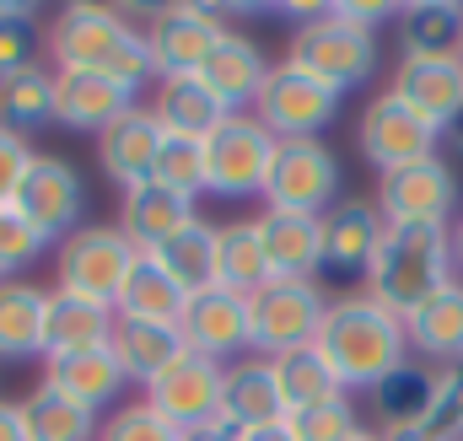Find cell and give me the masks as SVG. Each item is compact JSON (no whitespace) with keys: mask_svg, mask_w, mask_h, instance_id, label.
Here are the masks:
<instances>
[{"mask_svg":"<svg viewBox=\"0 0 463 441\" xmlns=\"http://www.w3.org/2000/svg\"><path fill=\"white\" fill-rule=\"evenodd\" d=\"M313 344H318V355L329 361V371L340 377L345 393H372L388 371H399L410 361L404 318L388 313L383 302H372L366 291L335 296Z\"/></svg>","mask_w":463,"mask_h":441,"instance_id":"1","label":"cell"},{"mask_svg":"<svg viewBox=\"0 0 463 441\" xmlns=\"http://www.w3.org/2000/svg\"><path fill=\"white\" fill-rule=\"evenodd\" d=\"M54 70H87V76H109L118 87L140 92L146 81H156L151 70V49H146V27H135L114 5H65L49 33H43Z\"/></svg>","mask_w":463,"mask_h":441,"instance_id":"2","label":"cell"},{"mask_svg":"<svg viewBox=\"0 0 463 441\" xmlns=\"http://www.w3.org/2000/svg\"><path fill=\"white\" fill-rule=\"evenodd\" d=\"M458 280L453 269V226H383V242L366 269V296L388 313H415L431 291Z\"/></svg>","mask_w":463,"mask_h":441,"instance_id":"3","label":"cell"},{"mask_svg":"<svg viewBox=\"0 0 463 441\" xmlns=\"http://www.w3.org/2000/svg\"><path fill=\"white\" fill-rule=\"evenodd\" d=\"M286 65L307 70L313 81H324V87H335L345 98L350 87H366L372 70H377V33L355 27L335 5H324L313 16H302V27L291 33Z\"/></svg>","mask_w":463,"mask_h":441,"instance_id":"4","label":"cell"},{"mask_svg":"<svg viewBox=\"0 0 463 441\" xmlns=\"http://www.w3.org/2000/svg\"><path fill=\"white\" fill-rule=\"evenodd\" d=\"M135 264H140V248L118 226H76L54 253V291L118 307Z\"/></svg>","mask_w":463,"mask_h":441,"instance_id":"5","label":"cell"},{"mask_svg":"<svg viewBox=\"0 0 463 441\" xmlns=\"http://www.w3.org/2000/svg\"><path fill=\"white\" fill-rule=\"evenodd\" d=\"M335 296H324L318 280H269L248 296V355H286V350H307L324 313Z\"/></svg>","mask_w":463,"mask_h":441,"instance_id":"6","label":"cell"},{"mask_svg":"<svg viewBox=\"0 0 463 441\" xmlns=\"http://www.w3.org/2000/svg\"><path fill=\"white\" fill-rule=\"evenodd\" d=\"M259 200H264V211L329 216L340 205V156L324 140H280Z\"/></svg>","mask_w":463,"mask_h":441,"instance_id":"7","label":"cell"},{"mask_svg":"<svg viewBox=\"0 0 463 441\" xmlns=\"http://www.w3.org/2000/svg\"><path fill=\"white\" fill-rule=\"evenodd\" d=\"M340 92L335 87H324V81H313L307 70H297V65H269V76H264V87H259V98H253V118L275 135V140H318L335 118H340Z\"/></svg>","mask_w":463,"mask_h":441,"instance_id":"8","label":"cell"},{"mask_svg":"<svg viewBox=\"0 0 463 441\" xmlns=\"http://www.w3.org/2000/svg\"><path fill=\"white\" fill-rule=\"evenodd\" d=\"M275 145H280V140H275L253 113H232L227 124L205 140V194H222V200L264 194Z\"/></svg>","mask_w":463,"mask_h":441,"instance_id":"9","label":"cell"},{"mask_svg":"<svg viewBox=\"0 0 463 441\" xmlns=\"http://www.w3.org/2000/svg\"><path fill=\"white\" fill-rule=\"evenodd\" d=\"M372 205L383 211L388 226H453L458 211V173L442 156L377 173V194Z\"/></svg>","mask_w":463,"mask_h":441,"instance_id":"10","label":"cell"},{"mask_svg":"<svg viewBox=\"0 0 463 441\" xmlns=\"http://www.w3.org/2000/svg\"><path fill=\"white\" fill-rule=\"evenodd\" d=\"M11 205H16V216L27 220L43 242H54V237L65 242V237L81 226V216H87V189H81V173H76L65 156L33 151V162H27V173H22Z\"/></svg>","mask_w":463,"mask_h":441,"instance_id":"11","label":"cell"},{"mask_svg":"<svg viewBox=\"0 0 463 441\" xmlns=\"http://www.w3.org/2000/svg\"><path fill=\"white\" fill-rule=\"evenodd\" d=\"M355 145H361V156H366L377 173H393V167H410V162L437 156L442 129L426 124L404 98L377 92V98L366 103V113H361V124H355Z\"/></svg>","mask_w":463,"mask_h":441,"instance_id":"12","label":"cell"},{"mask_svg":"<svg viewBox=\"0 0 463 441\" xmlns=\"http://www.w3.org/2000/svg\"><path fill=\"white\" fill-rule=\"evenodd\" d=\"M227 38V22L211 5H162L146 22V49H151V70L156 81L173 76H200L211 49Z\"/></svg>","mask_w":463,"mask_h":441,"instance_id":"13","label":"cell"},{"mask_svg":"<svg viewBox=\"0 0 463 441\" xmlns=\"http://www.w3.org/2000/svg\"><path fill=\"white\" fill-rule=\"evenodd\" d=\"M222 377L227 366L222 361H205V355H184L178 366H167L151 388H146V404L178 426V431H200V426H216L222 420Z\"/></svg>","mask_w":463,"mask_h":441,"instance_id":"14","label":"cell"},{"mask_svg":"<svg viewBox=\"0 0 463 441\" xmlns=\"http://www.w3.org/2000/svg\"><path fill=\"white\" fill-rule=\"evenodd\" d=\"M383 211L372 200H340L329 216H324V264H318V280H335V286H366V269H372V253L383 242Z\"/></svg>","mask_w":463,"mask_h":441,"instance_id":"15","label":"cell"},{"mask_svg":"<svg viewBox=\"0 0 463 441\" xmlns=\"http://www.w3.org/2000/svg\"><path fill=\"white\" fill-rule=\"evenodd\" d=\"M178 333L194 355L232 366L237 355H248V296H237L227 286H205L184 302Z\"/></svg>","mask_w":463,"mask_h":441,"instance_id":"16","label":"cell"},{"mask_svg":"<svg viewBox=\"0 0 463 441\" xmlns=\"http://www.w3.org/2000/svg\"><path fill=\"white\" fill-rule=\"evenodd\" d=\"M388 92L404 98L426 124H437V129L448 135L463 118V60L458 54H437V60H426V54H399Z\"/></svg>","mask_w":463,"mask_h":441,"instance_id":"17","label":"cell"},{"mask_svg":"<svg viewBox=\"0 0 463 441\" xmlns=\"http://www.w3.org/2000/svg\"><path fill=\"white\" fill-rule=\"evenodd\" d=\"M286 420V399L275 382V361L269 355H237L222 377V426L227 431H259V426H280Z\"/></svg>","mask_w":463,"mask_h":441,"instance_id":"18","label":"cell"},{"mask_svg":"<svg viewBox=\"0 0 463 441\" xmlns=\"http://www.w3.org/2000/svg\"><path fill=\"white\" fill-rule=\"evenodd\" d=\"M200 220L194 211V200L189 194H173V189H162V183H135V189H124L118 194V231L140 248V253H156L162 242H173L178 231H189Z\"/></svg>","mask_w":463,"mask_h":441,"instance_id":"19","label":"cell"},{"mask_svg":"<svg viewBox=\"0 0 463 441\" xmlns=\"http://www.w3.org/2000/svg\"><path fill=\"white\" fill-rule=\"evenodd\" d=\"M135 108V92L118 87L109 76H87V70H54V124L76 129V135H103L114 118Z\"/></svg>","mask_w":463,"mask_h":441,"instance_id":"20","label":"cell"},{"mask_svg":"<svg viewBox=\"0 0 463 441\" xmlns=\"http://www.w3.org/2000/svg\"><path fill=\"white\" fill-rule=\"evenodd\" d=\"M259 242L269 258L275 280H318L324 264V216H297V211H259Z\"/></svg>","mask_w":463,"mask_h":441,"instance_id":"21","label":"cell"},{"mask_svg":"<svg viewBox=\"0 0 463 441\" xmlns=\"http://www.w3.org/2000/svg\"><path fill=\"white\" fill-rule=\"evenodd\" d=\"M162 140H167V135H162L156 113L135 103L124 118H114V124L98 135V167L114 178L118 194H124V189H135V183H146V178H151Z\"/></svg>","mask_w":463,"mask_h":441,"instance_id":"22","label":"cell"},{"mask_svg":"<svg viewBox=\"0 0 463 441\" xmlns=\"http://www.w3.org/2000/svg\"><path fill=\"white\" fill-rule=\"evenodd\" d=\"M431 399H437V366H426V361L410 355L399 371H388V377L372 388L377 431H383L388 441L426 431V420H431Z\"/></svg>","mask_w":463,"mask_h":441,"instance_id":"23","label":"cell"},{"mask_svg":"<svg viewBox=\"0 0 463 441\" xmlns=\"http://www.w3.org/2000/svg\"><path fill=\"white\" fill-rule=\"evenodd\" d=\"M124 366H118V355L109 344H92V350H76V355H49L43 361V388H54V393H65V399H76V404H87L92 415L98 409H109L118 393H124Z\"/></svg>","mask_w":463,"mask_h":441,"instance_id":"24","label":"cell"},{"mask_svg":"<svg viewBox=\"0 0 463 441\" xmlns=\"http://www.w3.org/2000/svg\"><path fill=\"white\" fill-rule=\"evenodd\" d=\"M151 113L162 124V135L173 140H211L222 124L232 118V108L200 81V76H173V81H156V98H151Z\"/></svg>","mask_w":463,"mask_h":441,"instance_id":"25","label":"cell"},{"mask_svg":"<svg viewBox=\"0 0 463 441\" xmlns=\"http://www.w3.org/2000/svg\"><path fill=\"white\" fill-rule=\"evenodd\" d=\"M404 339H410V355L426 361V366L458 361L463 355V280H448L415 313H404Z\"/></svg>","mask_w":463,"mask_h":441,"instance_id":"26","label":"cell"},{"mask_svg":"<svg viewBox=\"0 0 463 441\" xmlns=\"http://www.w3.org/2000/svg\"><path fill=\"white\" fill-rule=\"evenodd\" d=\"M109 350L118 355L124 377L140 382V388H151L167 366H178V361L189 355V344H184L178 324H146V318H114V339H109Z\"/></svg>","mask_w":463,"mask_h":441,"instance_id":"27","label":"cell"},{"mask_svg":"<svg viewBox=\"0 0 463 441\" xmlns=\"http://www.w3.org/2000/svg\"><path fill=\"white\" fill-rule=\"evenodd\" d=\"M264 76H269V60H264V49L248 38V33H232L211 49V60H205V70H200V81L227 103L232 113L253 108V98H259V87H264Z\"/></svg>","mask_w":463,"mask_h":441,"instance_id":"28","label":"cell"},{"mask_svg":"<svg viewBox=\"0 0 463 441\" xmlns=\"http://www.w3.org/2000/svg\"><path fill=\"white\" fill-rule=\"evenodd\" d=\"M114 307L103 302H87V296H71V291H49V313H43V361L49 355H76V350H92V344H109L114 339Z\"/></svg>","mask_w":463,"mask_h":441,"instance_id":"29","label":"cell"},{"mask_svg":"<svg viewBox=\"0 0 463 441\" xmlns=\"http://www.w3.org/2000/svg\"><path fill=\"white\" fill-rule=\"evenodd\" d=\"M43 313L49 291L33 280H0V361H27L43 355Z\"/></svg>","mask_w":463,"mask_h":441,"instance_id":"30","label":"cell"},{"mask_svg":"<svg viewBox=\"0 0 463 441\" xmlns=\"http://www.w3.org/2000/svg\"><path fill=\"white\" fill-rule=\"evenodd\" d=\"M269 258H264V242H259V226L253 220H227L216 226V286H227L237 296H253L259 286H269Z\"/></svg>","mask_w":463,"mask_h":441,"instance_id":"31","label":"cell"},{"mask_svg":"<svg viewBox=\"0 0 463 441\" xmlns=\"http://www.w3.org/2000/svg\"><path fill=\"white\" fill-rule=\"evenodd\" d=\"M22 426H27V441H98V431H103V420L87 404H76L43 382L22 399Z\"/></svg>","mask_w":463,"mask_h":441,"instance_id":"32","label":"cell"},{"mask_svg":"<svg viewBox=\"0 0 463 441\" xmlns=\"http://www.w3.org/2000/svg\"><path fill=\"white\" fill-rule=\"evenodd\" d=\"M184 302H189V291L156 258L140 253V264H135V275H129V286H124L114 313L118 318H146V324H178L184 318Z\"/></svg>","mask_w":463,"mask_h":441,"instance_id":"33","label":"cell"},{"mask_svg":"<svg viewBox=\"0 0 463 441\" xmlns=\"http://www.w3.org/2000/svg\"><path fill=\"white\" fill-rule=\"evenodd\" d=\"M399 43L404 54H458L463 43V5L458 0H420V5H404L399 11Z\"/></svg>","mask_w":463,"mask_h":441,"instance_id":"34","label":"cell"},{"mask_svg":"<svg viewBox=\"0 0 463 441\" xmlns=\"http://www.w3.org/2000/svg\"><path fill=\"white\" fill-rule=\"evenodd\" d=\"M275 382H280L286 415H297V409H313V404H329V399H345V388H340V377L329 371V361L318 355V344L275 355Z\"/></svg>","mask_w":463,"mask_h":441,"instance_id":"35","label":"cell"},{"mask_svg":"<svg viewBox=\"0 0 463 441\" xmlns=\"http://www.w3.org/2000/svg\"><path fill=\"white\" fill-rule=\"evenodd\" d=\"M43 124H54V70L33 65L11 81H0V129L11 135H38Z\"/></svg>","mask_w":463,"mask_h":441,"instance_id":"36","label":"cell"},{"mask_svg":"<svg viewBox=\"0 0 463 441\" xmlns=\"http://www.w3.org/2000/svg\"><path fill=\"white\" fill-rule=\"evenodd\" d=\"M146 258H156V264L194 296V291L216 286V226H211V220H194L189 231H178L173 242H162V248L146 253Z\"/></svg>","mask_w":463,"mask_h":441,"instance_id":"37","label":"cell"},{"mask_svg":"<svg viewBox=\"0 0 463 441\" xmlns=\"http://www.w3.org/2000/svg\"><path fill=\"white\" fill-rule=\"evenodd\" d=\"M38 65V16L27 0H0V81Z\"/></svg>","mask_w":463,"mask_h":441,"instance_id":"38","label":"cell"},{"mask_svg":"<svg viewBox=\"0 0 463 441\" xmlns=\"http://www.w3.org/2000/svg\"><path fill=\"white\" fill-rule=\"evenodd\" d=\"M151 183H162V189H173V194H189V200H200L205 194V145L200 140H162V151H156V167H151Z\"/></svg>","mask_w":463,"mask_h":441,"instance_id":"39","label":"cell"},{"mask_svg":"<svg viewBox=\"0 0 463 441\" xmlns=\"http://www.w3.org/2000/svg\"><path fill=\"white\" fill-rule=\"evenodd\" d=\"M286 431L297 441H350L361 431V415H355V404H350V393H345V399H329V404L286 415Z\"/></svg>","mask_w":463,"mask_h":441,"instance_id":"40","label":"cell"},{"mask_svg":"<svg viewBox=\"0 0 463 441\" xmlns=\"http://www.w3.org/2000/svg\"><path fill=\"white\" fill-rule=\"evenodd\" d=\"M420 436L431 441H463V355L437 366V399H431V420Z\"/></svg>","mask_w":463,"mask_h":441,"instance_id":"41","label":"cell"},{"mask_svg":"<svg viewBox=\"0 0 463 441\" xmlns=\"http://www.w3.org/2000/svg\"><path fill=\"white\" fill-rule=\"evenodd\" d=\"M98 441H184V431H178V426H167V420H162V415L140 399V404H124V409H114V415L103 420Z\"/></svg>","mask_w":463,"mask_h":441,"instance_id":"42","label":"cell"},{"mask_svg":"<svg viewBox=\"0 0 463 441\" xmlns=\"http://www.w3.org/2000/svg\"><path fill=\"white\" fill-rule=\"evenodd\" d=\"M43 248H49V242L16 216V205H0V275H5V280H11L22 264H33Z\"/></svg>","mask_w":463,"mask_h":441,"instance_id":"43","label":"cell"},{"mask_svg":"<svg viewBox=\"0 0 463 441\" xmlns=\"http://www.w3.org/2000/svg\"><path fill=\"white\" fill-rule=\"evenodd\" d=\"M27 162H33V145H27L22 135L0 129V205H11V194H16V183H22V173H27Z\"/></svg>","mask_w":463,"mask_h":441,"instance_id":"44","label":"cell"},{"mask_svg":"<svg viewBox=\"0 0 463 441\" xmlns=\"http://www.w3.org/2000/svg\"><path fill=\"white\" fill-rule=\"evenodd\" d=\"M0 441H27V426H22V404L0 399Z\"/></svg>","mask_w":463,"mask_h":441,"instance_id":"45","label":"cell"},{"mask_svg":"<svg viewBox=\"0 0 463 441\" xmlns=\"http://www.w3.org/2000/svg\"><path fill=\"white\" fill-rule=\"evenodd\" d=\"M237 441H297L286 431V420L280 426H259V431H237Z\"/></svg>","mask_w":463,"mask_h":441,"instance_id":"46","label":"cell"},{"mask_svg":"<svg viewBox=\"0 0 463 441\" xmlns=\"http://www.w3.org/2000/svg\"><path fill=\"white\" fill-rule=\"evenodd\" d=\"M184 441H237V431H227V426L216 420V426H200V431H184Z\"/></svg>","mask_w":463,"mask_h":441,"instance_id":"47","label":"cell"},{"mask_svg":"<svg viewBox=\"0 0 463 441\" xmlns=\"http://www.w3.org/2000/svg\"><path fill=\"white\" fill-rule=\"evenodd\" d=\"M453 269H458V280H463V216L453 220Z\"/></svg>","mask_w":463,"mask_h":441,"instance_id":"48","label":"cell"},{"mask_svg":"<svg viewBox=\"0 0 463 441\" xmlns=\"http://www.w3.org/2000/svg\"><path fill=\"white\" fill-rule=\"evenodd\" d=\"M350 441H388V436H383V431H372V426H361V431H355Z\"/></svg>","mask_w":463,"mask_h":441,"instance_id":"49","label":"cell"},{"mask_svg":"<svg viewBox=\"0 0 463 441\" xmlns=\"http://www.w3.org/2000/svg\"><path fill=\"white\" fill-rule=\"evenodd\" d=\"M448 140L458 145V156H463V118H458V124H453V129H448Z\"/></svg>","mask_w":463,"mask_h":441,"instance_id":"50","label":"cell"},{"mask_svg":"<svg viewBox=\"0 0 463 441\" xmlns=\"http://www.w3.org/2000/svg\"><path fill=\"white\" fill-rule=\"evenodd\" d=\"M393 441H431V436H420V431H415V436H393Z\"/></svg>","mask_w":463,"mask_h":441,"instance_id":"51","label":"cell"},{"mask_svg":"<svg viewBox=\"0 0 463 441\" xmlns=\"http://www.w3.org/2000/svg\"><path fill=\"white\" fill-rule=\"evenodd\" d=\"M458 60H463V43H458Z\"/></svg>","mask_w":463,"mask_h":441,"instance_id":"52","label":"cell"},{"mask_svg":"<svg viewBox=\"0 0 463 441\" xmlns=\"http://www.w3.org/2000/svg\"><path fill=\"white\" fill-rule=\"evenodd\" d=\"M0 280H5V275H0Z\"/></svg>","mask_w":463,"mask_h":441,"instance_id":"53","label":"cell"}]
</instances>
